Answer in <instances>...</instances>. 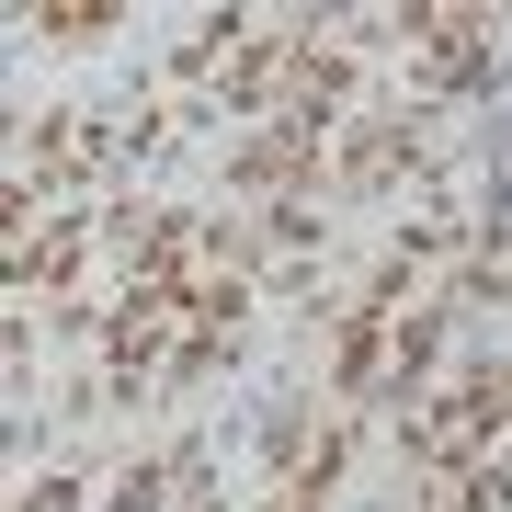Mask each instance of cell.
<instances>
[{
	"label": "cell",
	"instance_id": "6da1fadb",
	"mask_svg": "<svg viewBox=\"0 0 512 512\" xmlns=\"http://www.w3.org/2000/svg\"><path fill=\"white\" fill-rule=\"evenodd\" d=\"M433 183V160H421V114H365V126L342 137V160H330V194H387V183Z\"/></svg>",
	"mask_w": 512,
	"mask_h": 512
},
{
	"label": "cell",
	"instance_id": "3957f363",
	"mask_svg": "<svg viewBox=\"0 0 512 512\" xmlns=\"http://www.w3.org/2000/svg\"><path fill=\"white\" fill-rule=\"evenodd\" d=\"M171 501H183V478H171V456H137L126 478H114V501H103V512H171Z\"/></svg>",
	"mask_w": 512,
	"mask_h": 512
},
{
	"label": "cell",
	"instance_id": "7a4b0ae2",
	"mask_svg": "<svg viewBox=\"0 0 512 512\" xmlns=\"http://www.w3.org/2000/svg\"><path fill=\"white\" fill-rule=\"evenodd\" d=\"M308 444H319V433H308V387H262V399H251V456L296 478V467H308Z\"/></svg>",
	"mask_w": 512,
	"mask_h": 512
},
{
	"label": "cell",
	"instance_id": "277c9868",
	"mask_svg": "<svg viewBox=\"0 0 512 512\" xmlns=\"http://www.w3.org/2000/svg\"><path fill=\"white\" fill-rule=\"evenodd\" d=\"M114 23H126V12H103V0H69V12H35V35H46V46H103Z\"/></svg>",
	"mask_w": 512,
	"mask_h": 512
},
{
	"label": "cell",
	"instance_id": "5b68a950",
	"mask_svg": "<svg viewBox=\"0 0 512 512\" xmlns=\"http://www.w3.org/2000/svg\"><path fill=\"white\" fill-rule=\"evenodd\" d=\"M80 501H92V478H80V467H57V478L23 490V512H80Z\"/></svg>",
	"mask_w": 512,
	"mask_h": 512
}]
</instances>
